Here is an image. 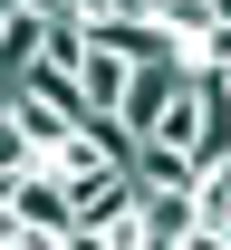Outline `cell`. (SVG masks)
Segmentation results:
<instances>
[{
    "label": "cell",
    "instance_id": "cell-1",
    "mask_svg": "<svg viewBox=\"0 0 231 250\" xmlns=\"http://www.w3.org/2000/svg\"><path fill=\"white\" fill-rule=\"evenodd\" d=\"M0 212L20 221V241H29V250H67V241H77V192H67L39 154L20 164V183L0 192Z\"/></svg>",
    "mask_w": 231,
    "mask_h": 250
},
{
    "label": "cell",
    "instance_id": "cell-2",
    "mask_svg": "<svg viewBox=\"0 0 231 250\" xmlns=\"http://www.w3.org/2000/svg\"><path fill=\"white\" fill-rule=\"evenodd\" d=\"M231 231V154H202L193 164V250H222Z\"/></svg>",
    "mask_w": 231,
    "mask_h": 250
},
{
    "label": "cell",
    "instance_id": "cell-3",
    "mask_svg": "<svg viewBox=\"0 0 231 250\" xmlns=\"http://www.w3.org/2000/svg\"><path fill=\"white\" fill-rule=\"evenodd\" d=\"M135 221H145V250L193 241V192H183V183H145V192H135Z\"/></svg>",
    "mask_w": 231,
    "mask_h": 250
},
{
    "label": "cell",
    "instance_id": "cell-4",
    "mask_svg": "<svg viewBox=\"0 0 231 250\" xmlns=\"http://www.w3.org/2000/svg\"><path fill=\"white\" fill-rule=\"evenodd\" d=\"M29 58H39V10L29 0H0V87H10Z\"/></svg>",
    "mask_w": 231,
    "mask_h": 250
},
{
    "label": "cell",
    "instance_id": "cell-5",
    "mask_svg": "<svg viewBox=\"0 0 231 250\" xmlns=\"http://www.w3.org/2000/svg\"><path fill=\"white\" fill-rule=\"evenodd\" d=\"M39 58L77 77V58H87V20H77V10H58V20H39Z\"/></svg>",
    "mask_w": 231,
    "mask_h": 250
},
{
    "label": "cell",
    "instance_id": "cell-6",
    "mask_svg": "<svg viewBox=\"0 0 231 250\" xmlns=\"http://www.w3.org/2000/svg\"><path fill=\"white\" fill-rule=\"evenodd\" d=\"M77 10H116V0H77Z\"/></svg>",
    "mask_w": 231,
    "mask_h": 250
},
{
    "label": "cell",
    "instance_id": "cell-7",
    "mask_svg": "<svg viewBox=\"0 0 231 250\" xmlns=\"http://www.w3.org/2000/svg\"><path fill=\"white\" fill-rule=\"evenodd\" d=\"M212 20H231V0H212Z\"/></svg>",
    "mask_w": 231,
    "mask_h": 250
},
{
    "label": "cell",
    "instance_id": "cell-8",
    "mask_svg": "<svg viewBox=\"0 0 231 250\" xmlns=\"http://www.w3.org/2000/svg\"><path fill=\"white\" fill-rule=\"evenodd\" d=\"M0 116H10V106H0Z\"/></svg>",
    "mask_w": 231,
    "mask_h": 250
}]
</instances>
